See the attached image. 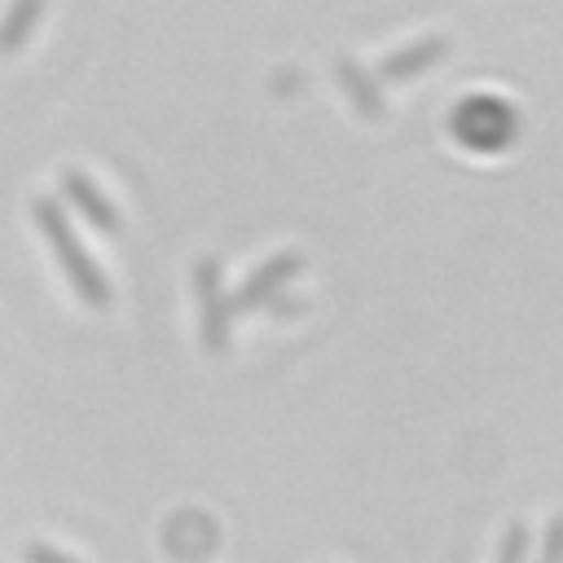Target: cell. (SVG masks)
<instances>
[{"instance_id": "6da1fadb", "label": "cell", "mask_w": 563, "mask_h": 563, "mask_svg": "<svg viewBox=\"0 0 563 563\" xmlns=\"http://www.w3.org/2000/svg\"><path fill=\"white\" fill-rule=\"evenodd\" d=\"M31 216H35V224H40V233L48 238V246H53L62 273L70 277L75 295H79L88 308H106V303H110V282L101 277V268L92 264V255L79 246V238H75V229H70V216H66L53 198H35V202H31Z\"/></svg>"}, {"instance_id": "7a4b0ae2", "label": "cell", "mask_w": 563, "mask_h": 563, "mask_svg": "<svg viewBox=\"0 0 563 563\" xmlns=\"http://www.w3.org/2000/svg\"><path fill=\"white\" fill-rule=\"evenodd\" d=\"M194 290H198V312H202V347L207 352H224L229 343V303L220 295V268L216 260H198L194 264Z\"/></svg>"}, {"instance_id": "3957f363", "label": "cell", "mask_w": 563, "mask_h": 563, "mask_svg": "<svg viewBox=\"0 0 563 563\" xmlns=\"http://www.w3.org/2000/svg\"><path fill=\"white\" fill-rule=\"evenodd\" d=\"M510 128H515L510 110H506L501 101H488V97H479V101H466V106L453 114V132H457L466 145H479V150H493V145H501Z\"/></svg>"}, {"instance_id": "277c9868", "label": "cell", "mask_w": 563, "mask_h": 563, "mask_svg": "<svg viewBox=\"0 0 563 563\" xmlns=\"http://www.w3.org/2000/svg\"><path fill=\"white\" fill-rule=\"evenodd\" d=\"M299 268H303V255H273L268 264H260L255 273H251V282L229 299V312H251V308H260V303H268L290 277H299Z\"/></svg>"}, {"instance_id": "5b68a950", "label": "cell", "mask_w": 563, "mask_h": 563, "mask_svg": "<svg viewBox=\"0 0 563 563\" xmlns=\"http://www.w3.org/2000/svg\"><path fill=\"white\" fill-rule=\"evenodd\" d=\"M62 194H66V202H70L92 229L119 233V211H114V202H110L84 172H62Z\"/></svg>"}, {"instance_id": "8992f818", "label": "cell", "mask_w": 563, "mask_h": 563, "mask_svg": "<svg viewBox=\"0 0 563 563\" xmlns=\"http://www.w3.org/2000/svg\"><path fill=\"white\" fill-rule=\"evenodd\" d=\"M444 53H449V40H444V35H427V40H418V44H409V48H400V53L383 57V62H378V79H383V84L413 79L418 70L435 66Z\"/></svg>"}, {"instance_id": "52a82bcc", "label": "cell", "mask_w": 563, "mask_h": 563, "mask_svg": "<svg viewBox=\"0 0 563 563\" xmlns=\"http://www.w3.org/2000/svg\"><path fill=\"white\" fill-rule=\"evenodd\" d=\"M334 70H339V84L347 88V97H352V106L361 110V114H369V119H378L383 114V97H378V84L352 62V57H339L334 62Z\"/></svg>"}, {"instance_id": "ba28073f", "label": "cell", "mask_w": 563, "mask_h": 563, "mask_svg": "<svg viewBox=\"0 0 563 563\" xmlns=\"http://www.w3.org/2000/svg\"><path fill=\"white\" fill-rule=\"evenodd\" d=\"M40 13H44V0H13V9L0 22V53L22 48L26 35L35 31V22H40Z\"/></svg>"}, {"instance_id": "9c48e42d", "label": "cell", "mask_w": 563, "mask_h": 563, "mask_svg": "<svg viewBox=\"0 0 563 563\" xmlns=\"http://www.w3.org/2000/svg\"><path fill=\"white\" fill-rule=\"evenodd\" d=\"M523 554H528V528L515 519L510 528H506V537H501V550H497V563H523Z\"/></svg>"}, {"instance_id": "30bf717a", "label": "cell", "mask_w": 563, "mask_h": 563, "mask_svg": "<svg viewBox=\"0 0 563 563\" xmlns=\"http://www.w3.org/2000/svg\"><path fill=\"white\" fill-rule=\"evenodd\" d=\"M537 563H563V515H554L545 523V537H541V554Z\"/></svg>"}, {"instance_id": "8fae6325", "label": "cell", "mask_w": 563, "mask_h": 563, "mask_svg": "<svg viewBox=\"0 0 563 563\" xmlns=\"http://www.w3.org/2000/svg\"><path fill=\"white\" fill-rule=\"evenodd\" d=\"M22 559H26V563H75V559H66V554H57L53 545H26Z\"/></svg>"}]
</instances>
